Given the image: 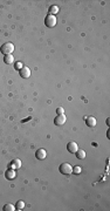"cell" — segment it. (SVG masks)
<instances>
[{
    "mask_svg": "<svg viewBox=\"0 0 110 211\" xmlns=\"http://www.w3.org/2000/svg\"><path fill=\"white\" fill-rule=\"evenodd\" d=\"M59 171L61 172L62 175H70V174H73V167L69 164V163L65 162V163H62V164H60Z\"/></svg>",
    "mask_w": 110,
    "mask_h": 211,
    "instance_id": "cell-1",
    "label": "cell"
},
{
    "mask_svg": "<svg viewBox=\"0 0 110 211\" xmlns=\"http://www.w3.org/2000/svg\"><path fill=\"white\" fill-rule=\"evenodd\" d=\"M14 51V45L12 42H5L1 48H0V52H1L4 55H8V54H12Z\"/></svg>",
    "mask_w": 110,
    "mask_h": 211,
    "instance_id": "cell-2",
    "label": "cell"
},
{
    "mask_svg": "<svg viewBox=\"0 0 110 211\" xmlns=\"http://www.w3.org/2000/svg\"><path fill=\"white\" fill-rule=\"evenodd\" d=\"M45 25L47 27H54L56 25V16L55 15H51L48 14L46 18H45Z\"/></svg>",
    "mask_w": 110,
    "mask_h": 211,
    "instance_id": "cell-3",
    "label": "cell"
},
{
    "mask_svg": "<svg viewBox=\"0 0 110 211\" xmlns=\"http://www.w3.org/2000/svg\"><path fill=\"white\" fill-rule=\"evenodd\" d=\"M67 121V117L65 114H61V115H56V117L54 119V123L56 126H63Z\"/></svg>",
    "mask_w": 110,
    "mask_h": 211,
    "instance_id": "cell-4",
    "label": "cell"
},
{
    "mask_svg": "<svg viewBox=\"0 0 110 211\" xmlns=\"http://www.w3.org/2000/svg\"><path fill=\"white\" fill-rule=\"evenodd\" d=\"M19 74L22 79H28L29 76H31V69H29L28 67H22V68L19 71Z\"/></svg>",
    "mask_w": 110,
    "mask_h": 211,
    "instance_id": "cell-5",
    "label": "cell"
},
{
    "mask_svg": "<svg viewBox=\"0 0 110 211\" xmlns=\"http://www.w3.org/2000/svg\"><path fill=\"white\" fill-rule=\"evenodd\" d=\"M77 149H78V146H77L76 142H69L67 144V150L70 152V154H75V152L77 151Z\"/></svg>",
    "mask_w": 110,
    "mask_h": 211,
    "instance_id": "cell-6",
    "label": "cell"
},
{
    "mask_svg": "<svg viewBox=\"0 0 110 211\" xmlns=\"http://www.w3.org/2000/svg\"><path fill=\"white\" fill-rule=\"evenodd\" d=\"M86 124L89 128H94L96 126V119L94 116H88L86 117Z\"/></svg>",
    "mask_w": 110,
    "mask_h": 211,
    "instance_id": "cell-7",
    "label": "cell"
},
{
    "mask_svg": "<svg viewBox=\"0 0 110 211\" xmlns=\"http://www.w3.org/2000/svg\"><path fill=\"white\" fill-rule=\"evenodd\" d=\"M20 167H21V161H20V160H18V158L13 160V161H12L11 163H9V166H8V168H11V169H14V170L19 169Z\"/></svg>",
    "mask_w": 110,
    "mask_h": 211,
    "instance_id": "cell-8",
    "label": "cell"
},
{
    "mask_svg": "<svg viewBox=\"0 0 110 211\" xmlns=\"http://www.w3.org/2000/svg\"><path fill=\"white\" fill-rule=\"evenodd\" d=\"M46 156H47V152H46L45 149H38L36 152H35V157L38 160H45Z\"/></svg>",
    "mask_w": 110,
    "mask_h": 211,
    "instance_id": "cell-9",
    "label": "cell"
},
{
    "mask_svg": "<svg viewBox=\"0 0 110 211\" xmlns=\"http://www.w3.org/2000/svg\"><path fill=\"white\" fill-rule=\"evenodd\" d=\"M15 170L14 169H11V168H8L7 169V171H5V177L7 178V179H13V178H15Z\"/></svg>",
    "mask_w": 110,
    "mask_h": 211,
    "instance_id": "cell-10",
    "label": "cell"
},
{
    "mask_svg": "<svg viewBox=\"0 0 110 211\" xmlns=\"http://www.w3.org/2000/svg\"><path fill=\"white\" fill-rule=\"evenodd\" d=\"M13 61H14V57H13L12 54H8V55L4 56V62L6 65H11V63H13Z\"/></svg>",
    "mask_w": 110,
    "mask_h": 211,
    "instance_id": "cell-11",
    "label": "cell"
},
{
    "mask_svg": "<svg viewBox=\"0 0 110 211\" xmlns=\"http://www.w3.org/2000/svg\"><path fill=\"white\" fill-rule=\"evenodd\" d=\"M48 12H49V14H51V15H55V14L59 13V7L56 5H52L51 7H49Z\"/></svg>",
    "mask_w": 110,
    "mask_h": 211,
    "instance_id": "cell-12",
    "label": "cell"
},
{
    "mask_svg": "<svg viewBox=\"0 0 110 211\" xmlns=\"http://www.w3.org/2000/svg\"><path fill=\"white\" fill-rule=\"evenodd\" d=\"M75 155H76V157L78 160H83L86 157V151L82 150V149H77V151L75 152Z\"/></svg>",
    "mask_w": 110,
    "mask_h": 211,
    "instance_id": "cell-13",
    "label": "cell"
},
{
    "mask_svg": "<svg viewBox=\"0 0 110 211\" xmlns=\"http://www.w3.org/2000/svg\"><path fill=\"white\" fill-rule=\"evenodd\" d=\"M25 208V202L22 200H18L16 204H15V210H22Z\"/></svg>",
    "mask_w": 110,
    "mask_h": 211,
    "instance_id": "cell-14",
    "label": "cell"
},
{
    "mask_svg": "<svg viewBox=\"0 0 110 211\" xmlns=\"http://www.w3.org/2000/svg\"><path fill=\"white\" fill-rule=\"evenodd\" d=\"M3 210H4V211H14V210H15V205H12V204H5Z\"/></svg>",
    "mask_w": 110,
    "mask_h": 211,
    "instance_id": "cell-15",
    "label": "cell"
},
{
    "mask_svg": "<svg viewBox=\"0 0 110 211\" xmlns=\"http://www.w3.org/2000/svg\"><path fill=\"white\" fill-rule=\"evenodd\" d=\"M81 171H82V168H81V167H78V166L73 168V172H74V174H76V175L81 174Z\"/></svg>",
    "mask_w": 110,
    "mask_h": 211,
    "instance_id": "cell-16",
    "label": "cell"
},
{
    "mask_svg": "<svg viewBox=\"0 0 110 211\" xmlns=\"http://www.w3.org/2000/svg\"><path fill=\"white\" fill-rule=\"evenodd\" d=\"M22 67H24V66H22V63H21V62H16V63H15V66H14V68H15L16 71H20V69L22 68Z\"/></svg>",
    "mask_w": 110,
    "mask_h": 211,
    "instance_id": "cell-17",
    "label": "cell"
},
{
    "mask_svg": "<svg viewBox=\"0 0 110 211\" xmlns=\"http://www.w3.org/2000/svg\"><path fill=\"white\" fill-rule=\"evenodd\" d=\"M63 113H65V110H63V108H61V107L56 109V114H57V115H61V114H63Z\"/></svg>",
    "mask_w": 110,
    "mask_h": 211,
    "instance_id": "cell-18",
    "label": "cell"
}]
</instances>
